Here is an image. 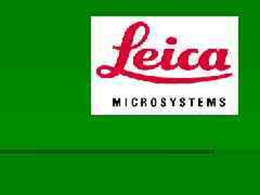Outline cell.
<instances>
[{
  "label": "cell",
  "mask_w": 260,
  "mask_h": 195,
  "mask_svg": "<svg viewBox=\"0 0 260 195\" xmlns=\"http://www.w3.org/2000/svg\"><path fill=\"white\" fill-rule=\"evenodd\" d=\"M150 34V28L144 22H138L128 27L123 39V48L127 51L136 49L146 40Z\"/></svg>",
  "instance_id": "cell-1"
},
{
  "label": "cell",
  "mask_w": 260,
  "mask_h": 195,
  "mask_svg": "<svg viewBox=\"0 0 260 195\" xmlns=\"http://www.w3.org/2000/svg\"><path fill=\"white\" fill-rule=\"evenodd\" d=\"M157 59L158 51L155 50V49H142L134 56V65L138 70H153L159 65Z\"/></svg>",
  "instance_id": "cell-2"
},
{
  "label": "cell",
  "mask_w": 260,
  "mask_h": 195,
  "mask_svg": "<svg viewBox=\"0 0 260 195\" xmlns=\"http://www.w3.org/2000/svg\"><path fill=\"white\" fill-rule=\"evenodd\" d=\"M200 51L198 49H186L182 51L177 58L178 67L184 71H192L199 68L198 60H199Z\"/></svg>",
  "instance_id": "cell-3"
},
{
  "label": "cell",
  "mask_w": 260,
  "mask_h": 195,
  "mask_svg": "<svg viewBox=\"0 0 260 195\" xmlns=\"http://www.w3.org/2000/svg\"><path fill=\"white\" fill-rule=\"evenodd\" d=\"M217 53H218V50H216V49H208V50H205L202 54L199 55V60H198L199 67H201L204 71L215 70Z\"/></svg>",
  "instance_id": "cell-4"
},
{
  "label": "cell",
  "mask_w": 260,
  "mask_h": 195,
  "mask_svg": "<svg viewBox=\"0 0 260 195\" xmlns=\"http://www.w3.org/2000/svg\"><path fill=\"white\" fill-rule=\"evenodd\" d=\"M159 67L165 71H172L178 68L177 58L175 56L174 49H165L159 61Z\"/></svg>",
  "instance_id": "cell-5"
},
{
  "label": "cell",
  "mask_w": 260,
  "mask_h": 195,
  "mask_svg": "<svg viewBox=\"0 0 260 195\" xmlns=\"http://www.w3.org/2000/svg\"><path fill=\"white\" fill-rule=\"evenodd\" d=\"M228 54H229V52H228V50H224V49H221V50H218L215 69H217L218 71H225V70H228V69L231 67L229 63H226V61H228Z\"/></svg>",
  "instance_id": "cell-6"
},
{
  "label": "cell",
  "mask_w": 260,
  "mask_h": 195,
  "mask_svg": "<svg viewBox=\"0 0 260 195\" xmlns=\"http://www.w3.org/2000/svg\"><path fill=\"white\" fill-rule=\"evenodd\" d=\"M96 74L100 77H114L118 74V71L116 68L100 67L96 70Z\"/></svg>",
  "instance_id": "cell-7"
},
{
  "label": "cell",
  "mask_w": 260,
  "mask_h": 195,
  "mask_svg": "<svg viewBox=\"0 0 260 195\" xmlns=\"http://www.w3.org/2000/svg\"><path fill=\"white\" fill-rule=\"evenodd\" d=\"M166 43L169 45H176L177 44V38L176 37H169L166 39Z\"/></svg>",
  "instance_id": "cell-8"
}]
</instances>
